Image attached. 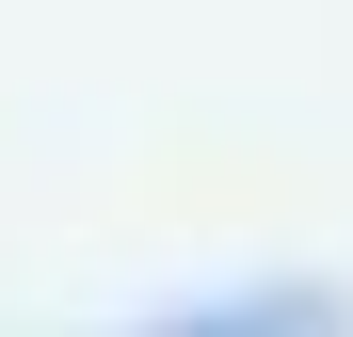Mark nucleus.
Returning a JSON list of instances; mask_svg holds the SVG:
<instances>
[{
  "label": "nucleus",
  "mask_w": 353,
  "mask_h": 337,
  "mask_svg": "<svg viewBox=\"0 0 353 337\" xmlns=\"http://www.w3.org/2000/svg\"><path fill=\"white\" fill-rule=\"evenodd\" d=\"M161 337H353L321 289H241V305H193V321H161Z\"/></svg>",
  "instance_id": "obj_1"
}]
</instances>
